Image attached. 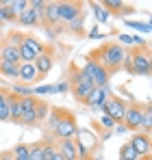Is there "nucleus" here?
I'll return each mask as SVG.
<instances>
[{
  "mask_svg": "<svg viewBox=\"0 0 152 160\" xmlns=\"http://www.w3.org/2000/svg\"><path fill=\"white\" fill-rule=\"evenodd\" d=\"M124 54H126V50H124L120 43H104L100 48H96L94 52H89L87 56L94 58V61H98L102 67L106 69V74L111 76V74H115V72L122 69Z\"/></svg>",
  "mask_w": 152,
  "mask_h": 160,
  "instance_id": "1",
  "label": "nucleus"
},
{
  "mask_svg": "<svg viewBox=\"0 0 152 160\" xmlns=\"http://www.w3.org/2000/svg\"><path fill=\"white\" fill-rule=\"evenodd\" d=\"M137 158H139V154L135 152V147L130 143H124L120 147V160H137Z\"/></svg>",
  "mask_w": 152,
  "mask_h": 160,
  "instance_id": "28",
  "label": "nucleus"
},
{
  "mask_svg": "<svg viewBox=\"0 0 152 160\" xmlns=\"http://www.w3.org/2000/svg\"><path fill=\"white\" fill-rule=\"evenodd\" d=\"M39 80L41 78H39V74H37L33 63H20V67H18V82L33 87V82H39Z\"/></svg>",
  "mask_w": 152,
  "mask_h": 160,
  "instance_id": "14",
  "label": "nucleus"
},
{
  "mask_svg": "<svg viewBox=\"0 0 152 160\" xmlns=\"http://www.w3.org/2000/svg\"><path fill=\"white\" fill-rule=\"evenodd\" d=\"M18 67H20V65H15V63L0 61V74H2V76H7V78L18 80Z\"/></svg>",
  "mask_w": 152,
  "mask_h": 160,
  "instance_id": "24",
  "label": "nucleus"
},
{
  "mask_svg": "<svg viewBox=\"0 0 152 160\" xmlns=\"http://www.w3.org/2000/svg\"><path fill=\"white\" fill-rule=\"evenodd\" d=\"M11 154H13V158L15 160H22V158H28V145L26 143H20V145H15L13 149H9Z\"/></svg>",
  "mask_w": 152,
  "mask_h": 160,
  "instance_id": "32",
  "label": "nucleus"
},
{
  "mask_svg": "<svg viewBox=\"0 0 152 160\" xmlns=\"http://www.w3.org/2000/svg\"><path fill=\"white\" fill-rule=\"evenodd\" d=\"M74 145H76V156H78V160H89V149L85 147V143L78 136H74Z\"/></svg>",
  "mask_w": 152,
  "mask_h": 160,
  "instance_id": "31",
  "label": "nucleus"
},
{
  "mask_svg": "<svg viewBox=\"0 0 152 160\" xmlns=\"http://www.w3.org/2000/svg\"><path fill=\"white\" fill-rule=\"evenodd\" d=\"M22 160H28V158H22Z\"/></svg>",
  "mask_w": 152,
  "mask_h": 160,
  "instance_id": "44",
  "label": "nucleus"
},
{
  "mask_svg": "<svg viewBox=\"0 0 152 160\" xmlns=\"http://www.w3.org/2000/svg\"><path fill=\"white\" fill-rule=\"evenodd\" d=\"M85 4L78 2V0H65V2H59V22L65 26L68 22H72L74 18L83 15L85 11Z\"/></svg>",
  "mask_w": 152,
  "mask_h": 160,
  "instance_id": "7",
  "label": "nucleus"
},
{
  "mask_svg": "<svg viewBox=\"0 0 152 160\" xmlns=\"http://www.w3.org/2000/svg\"><path fill=\"white\" fill-rule=\"evenodd\" d=\"M117 43H120V46H122V43H124V46H144L146 41H144L141 37H137V35H135V37H133V35H117Z\"/></svg>",
  "mask_w": 152,
  "mask_h": 160,
  "instance_id": "29",
  "label": "nucleus"
},
{
  "mask_svg": "<svg viewBox=\"0 0 152 160\" xmlns=\"http://www.w3.org/2000/svg\"><path fill=\"white\" fill-rule=\"evenodd\" d=\"M133 76H148L150 74V50L148 46H137V52H130Z\"/></svg>",
  "mask_w": 152,
  "mask_h": 160,
  "instance_id": "4",
  "label": "nucleus"
},
{
  "mask_svg": "<svg viewBox=\"0 0 152 160\" xmlns=\"http://www.w3.org/2000/svg\"><path fill=\"white\" fill-rule=\"evenodd\" d=\"M98 126H100V128H104V130H113L117 123H115V121H113L109 115H100V119H98Z\"/></svg>",
  "mask_w": 152,
  "mask_h": 160,
  "instance_id": "37",
  "label": "nucleus"
},
{
  "mask_svg": "<svg viewBox=\"0 0 152 160\" xmlns=\"http://www.w3.org/2000/svg\"><path fill=\"white\" fill-rule=\"evenodd\" d=\"M54 145H57V152L63 156V160H78L74 138H63V141H57Z\"/></svg>",
  "mask_w": 152,
  "mask_h": 160,
  "instance_id": "17",
  "label": "nucleus"
},
{
  "mask_svg": "<svg viewBox=\"0 0 152 160\" xmlns=\"http://www.w3.org/2000/svg\"><path fill=\"white\" fill-rule=\"evenodd\" d=\"M9 95H11V91L0 87V123L9 121Z\"/></svg>",
  "mask_w": 152,
  "mask_h": 160,
  "instance_id": "22",
  "label": "nucleus"
},
{
  "mask_svg": "<svg viewBox=\"0 0 152 160\" xmlns=\"http://www.w3.org/2000/svg\"><path fill=\"white\" fill-rule=\"evenodd\" d=\"M91 89H94V87H89V84H76L70 91H72V95H74V100L78 104H85V100H87V95L91 93Z\"/></svg>",
  "mask_w": 152,
  "mask_h": 160,
  "instance_id": "23",
  "label": "nucleus"
},
{
  "mask_svg": "<svg viewBox=\"0 0 152 160\" xmlns=\"http://www.w3.org/2000/svg\"><path fill=\"white\" fill-rule=\"evenodd\" d=\"M137 160H150V156H141V158H137Z\"/></svg>",
  "mask_w": 152,
  "mask_h": 160,
  "instance_id": "43",
  "label": "nucleus"
},
{
  "mask_svg": "<svg viewBox=\"0 0 152 160\" xmlns=\"http://www.w3.org/2000/svg\"><path fill=\"white\" fill-rule=\"evenodd\" d=\"M87 37H89V39H102L104 35H100V30H98V26H94L91 30H89V32H87Z\"/></svg>",
  "mask_w": 152,
  "mask_h": 160,
  "instance_id": "40",
  "label": "nucleus"
},
{
  "mask_svg": "<svg viewBox=\"0 0 152 160\" xmlns=\"http://www.w3.org/2000/svg\"><path fill=\"white\" fill-rule=\"evenodd\" d=\"M48 112H50V104H48L46 100H39V102H37V108H35V117H37V123L46 121Z\"/></svg>",
  "mask_w": 152,
  "mask_h": 160,
  "instance_id": "26",
  "label": "nucleus"
},
{
  "mask_svg": "<svg viewBox=\"0 0 152 160\" xmlns=\"http://www.w3.org/2000/svg\"><path fill=\"white\" fill-rule=\"evenodd\" d=\"M18 18L11 13V9L9 7H0V24H4V22H15Z\"/></svg>",
  "mask_w": 152,
  "mask_h": 160,
  "instance_id": "36",
  "label": "nucleus"
},
{
  "mask_svg": "<svg viewBox=\"0 0 152 160\" xmlns=\"http://www.w3.org/2000/svg\"><path fill=\"white\" fill-rule=\"evenodd\" d=\"M141 110H144V104L141 102H128L126 104V112H124V119H122V126L126 130H139Z\"/></svg>",
  "mask_w": 152,
  "mask_h": 160,
  "instance_id": "8",
  "label": "nucleus"
},
{
  "mask_svg": "<svg viewBox=\"0 0 152 160\" xmlns=\"http://www.w3.org/2000/svg\"><path fill=\"white\" fill-rule=\"evenodd\" d=\"M48 93H57L54 91V84H39V87H33V95H48Z\"/></svg>",
  "mask_w": 152,
  "mask_h": 160,
  "instance_id": "35",
  "label": "nucleus"
},
{
  "mask_svg": "<svg viewBox=\"0 0 152 160\" xmlns=\"http://www.w3.org/2000/svg\"><path fill=\"white\" fill-rule=\"evenodd\" d=\"M41 149H44V141L30 143L28 145V160H41Z\"/></svg>",
  "mask_w": 152,
  "mask_h": 160,
  "instance_id": "30",
  "label": "nucleus"
},
{
  "mask_svg": "<svg viewBox=\"0 0 152 160\" xmlns=\"http://www.w3.org/2000/svg\"><path fill=\"white\" fill-rule=\"evenodd\" d=\"M20 119H22V98L11 93L9 95V121L20 126Z\"/></svg>",
  "mask_w": 152,
  "mask_h": 160,
  "instance_id": "18",
  "label": "nucleus"
},
{
  "mask_svg": "<svg viewBox=\"0 0 152 160\" xmlns=\"http://www.w3.org/2000/svg\"><path fill=\"white\" fill-rule=\"evenodd\" d=\"M26 7H28V2H26V0H11V2H9V9H11V13H13L15 18L24 11Z\"/></svg>",
  "mask_w": 152,
  "mask_h": 160,
  "instance_id": "34",
  "label": "nucleus"
},
{
  "mask_svg": "<svg viewBox=\"0 0 152 160\" xmlns=\"http://www.w3.org/2000/svg\"><path fill=\"white\" fill-rule=\"evenodd\" d=\"M54 152H57V145H54L52 141H44V149H41V160H52Z\"/></svg>",
  "mask_w": 152,
  "mask_h": 160,
  "instance_id": "33",
  "label": "nucleus"
},
{
  "mask_svg": "<svg viewBox=\"0 0 152 160\" xmlns=\"http://www.w3.org/2000/svg\"><path fill=\"white\" fill-rule=\"evenodd\" d=\"M126 26L135 28V30H141V32H150L152 30L148 22H130V20H126Z\"/></svg>",
  "mask_w": 152,
  "mask_h": 160,
  "instance_id": "38",
  "label": "nucleus"
},
{
  "mask_svg": "<svg viewBox=\"0 0 152 160\" xmlns=\"http://www.w3.org/2000/svg\"><path fill=\"white\" fill-rule=\"evenodd\" d=\"M41 26L44 28L61 26V22H59V2H46L44 18H41Z\"/></svg>",
  "mask_w": 152,
  "mask_h": 160,
  "instance_id": "13",
  "label": "nucleus"
},
{
  "mask_svg": "<svg viewBox=\"0 0 152 160\" xmlns=\"http://www.w3.org/2000/svg\"><path fill=\"white\" fill-rule=\"evenodd\" d=\"M0 160H15V158H13L11 152H2V154H0Z\"/></svg>",
  "mask_w": 152,
  "mask_h": 160,
  "instance_id": "41",
  "label": "nucleus"
},
{
  "mask_svg": "<svg viewBox=\"0 0 152 160\" xmlns=\"http://www.w3.org/2000/svg\"><path fill=\"white\" fill-rule=\"evenodd\" d=\"M65 28H68V32H72L76 37H83V35H85V13L78 15V18H74L72 22H68Z\"/></svg>",
  "mask_w": 152,
  "mask_h": 160,
  "instance_id": "20",
  "label": "nucleus"
},
{
  "mask_svg": "<svg viewBox=\"0 0 152 160\" xmlns=\"http://www.w3.org/2000/svg\"><path fill=\"white\" fill-rule=\"evenodd\" d=\"M78 130H80V128H78V123H76V117L70 112V110L61 108L57 130H54V134H52L54 143H57V141H63V138H74L76 134H78Z\"/></svg>",
  "mask_w": 152,
  "mask_h": 160,
  "instance_id": "2",
  "label": "nucleus"
},
{
  "mask_svg": "<svg viewBox=\"0 0 152 160\" xmlns=\"http://www.w3.org/2000/svg\"><path fill=\"white\" fill-rule=\"evenodd\" d=\"M37 102H39V98H35V95L22 98V119H20V126H26V128L37 126V117H35Z\"/></svg>",
  "mask_w": 152,
  "mask_h": 160,
  "instance_id": "9",
  "label": "nucleus"
},
{
  "mask_svg": "<svg viewBox=\"0 0 152 160\" xmlns=\"http://www.w3.org/2000/svg\"><path fill=\"white\" fill-rule=\"evenodd\" d=\"M0 61L20 65V63H22V61H20V48L13 46V43H9V41H2V46H0Z\"/></svg>",
  "mask_w": 152,
  "mask_h": 160,
  "instance_id": "15",
  "label": "nucleus"
},
{
  "mask_svg": "<svg viewBox=\"0 0 152 160\" xmlns=\"http://www.w3.org/2000/svg\"><path fill=\"white\" fill-rule=\"evenodd\" d=\"M83 72L89 76V80H91L94 87H106V84H109V74H106V69L102 67L98 61H94V58H89V56H85Z\"/></svg>",
  "mask_w": 152,
  "mask_h": 160,
  "instance_id": "5",
  "label": "nucleus"
},
{
  "mask_svg": "<svg viewBox=\"0 0 152 160\" xmlns=\"http://www.w3.org/2000/svg\"><path fill=\"white\" fill-rule=\"evenodd\" d=\"M52 160H63V156H61L59 152H54V156H52Z\"/></svg>",
  "mask_w": 152,
  "mask_h": 160,
  "instance_id": "42",
  "label": "nucleus"
},
{
  "mask_svg": "<svg viewBox=\"0 0 152 160\" xmlns=\"http://www.w3.org/2000/svg\"><path fill=\"white\" fill-rule=\"evenodd\" d=\"M44 50H46V43H41V41L35 39L33 35L24 32L22 43H20V61H22V63H33Z\"/></svg>",
  "mask_w": 152,
  "mask_h": 160,
  "instance_id": "3",
  "label": "nucleus"
},
{
  "mask_svg": "<svg viewBox=\"0 0 152 160\" xmlns=\"http://www.w3.org/2000/svg\"><path fill=\"white\" fill-rule=\"evenodd\" d=\"M102 7H104L109 13H115V15H130V13H135V11H137L135 7L124 4L122 0H104V2H102Z\"/></svg>",
  "mask_w": 152,
  "mask_h": 160,
  "instance_id": "16",
  "label": "nucleus"
},
{
  "mask_svg": "<svg viewBox=\"0 0 152 160\" xmlns=\"http://www.w3.org/2000/svg\"><path fill=\"white\" fill-rule=\"evenodd\" d=\"M33 65H35V69H37L39 78H46V76L50 74V69L54 67V52H52L50 46H46V50H44V52L33 61Z\"/></svg>",
  "mask_w": 152,
  "mask_h": 160,
  "instance_id": "10",
  "label": "nucleus"
},
{
  "mask_svg": "<svg viewBox=\"0 0 152 160\" xmlns=\"http://www.w3.org/2000/svg\"><path fill=\"white\" fill-rule=\"evenodd\" d=\"M18 22L22 24V26H41V22H39V18H37V13L30 9V7H26L24 11L18 15Z\"/></svg>",
  "mask_w": 152,
  "mask_h": 160,
  "instance_id": "19",
  "label": "nucleus"
},
{
  "mask_svg": "<svg viewBox=\"0 0 152 160\" xmlns=\"http://www.w3.org/2000/svg\"><path fill=\"white\" fill-rule=\"evenodd\" d=\"M126 100H122L120 95H109L106 98V102L102 104V115H109L115 123H122V119H124V112H126Z\"/></svg>",
  "mask_w": 152,
  "mask_h": 160,
  "instance_id": "6",
  "label": "nucleus"
},
{
  "mask_svg": "<svg viewBox=\"0 0 152 160\" xmlns=\"http://www.w3.org/2000/svg\"><path fill=\"white\" fill-rule=\"evenodd\" d=\"M9 91H11L13 95H18V98H28V95H33V87H30V84H22V82H15Z\"/></svg>",
  "mask_w": 152,
  "mask_h": 160,
  "instance_id": "25",
  "label": "nucleus"
},
{
  "mask_svg": "<svg viewBox=\"0 0 152 160\" xmlns=\"http://www.w3.org/2000/svg\"><path fill=\"white\" fill-rule=\"evenodd\" d=\"M111 93H109V87H94L91 89V93L87 95V100H85V106L94 108V110H100L102 104L106 102V98H109Z\"/></svg>",
  "mask_w": 152,
  "mask_h": 160,
  "instance_id": "11",
  "label": "nucleus"
},
{
  "mask_svg": "<svg viewBox=\"0 0 152 160\" xmlns=\"http://www.w3.org/2000/svg\"><path fill=\"white\" fill-rule=\"evenodd\" d=\"M133 147H135V152L139 154V158L141 156H150V149H152V143H150V134H144V132H135L133 134V138L128 141Z\"/></svg>",
  "mask_w": 152,
  "mask_h": 160,
  "instance_id": "12",
  "label": "nucleus"
},
{
  "mask_svg": "<svg viewBox=\"0 0 152 160\" xmlns=\"http://www.w3.org/2000/svg\"><path fill=\"white\" fill-rule=\"evenodd\" d=\"M139 130L144 134H150L152 130V106L150 104H144V110H141V123H139Z\"/></svg>",
  "mask_w": 152,
  "mask_h": 160,
  "instance_id": "21",
  "label": "nucleus"
},
{
  "mask_svg": "<svg viewBox=\"0 0 152 160\" xmlns=\"http://www.w3.org/2000/svg\"><path fill=\"white\" fill-rule=\"evenodd\" d=\"M54 91H57V93H68V91H70V82H68V80H61L59 84H54Z\"/></svg>",
  "mask_w": 152,
  "mask_h": 160,
  "instance_id": "39",
  "label": "nucleus"
},
{
  "mask_svg": "<svg viewBox=\"0 0 152 160\" xmlns=\"http://www.w3.org/2000/svg\"><path fill=\"white\" fill-rule=\"evenodd\" d=\"M91 9H94V15H96V20H98V24H104V22H109V18H111V13L102 7L100 2H94L91 4Z\"/></svg>",
  "mask_w": 152,
  "mask_h": 160,
  "instance_id": "27",
  "label": "nucleus"
}]
</instances>
